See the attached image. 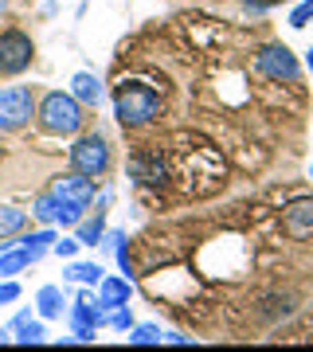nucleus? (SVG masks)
<instances>
[{"label":"nucleus","mask_w":313,"mask_h":352,"mask_svg":"<svg viewBox=\"0 0 313 352\" xmlns=\"http://www.w3.org/2000/svg\"><path fill=\"white\" fill-rule=\"evenodd\" d=\"M255 67H259V75L274 78V82H298V75H301L298 59H294V51L286 43H266L255 55Z\"/></svg>","instance_id":"4"},{"label":"nucleus","mask_w":313,"mask_h":352,"mask_svg":"<svg viewBox=\"0 0 313 352\" xmlns=\"http://www.w3.org/2000/svg\"><path fill=\"white\" fill-rule=\"evenodd\" d=\"M24 219H28V215L20 212V208H12V204H0V239H4V235H16V231L24 227Z\"/></svg>","instance_id":"17"},{"label":"nucleus","mask_w":313,"mask_h":352,"mask_svg":"<svg viewBox=\"0 0 313 352\" xmlns=\"http://www.w3.org/2000/svg\"><path fill=\"white\" fill-rule=\"evenodd\" d=\"M129 173H133V180H141V184H164V180H169V164H164L157 153H138V157L129 161Z\"/></svg>","instance_id":"10"},{"label":"nucleus","mask_w":313,"mask_h":352,"mask_svg":"<svg viewBox=\"0 0 313 352\" xmlns=\"http://www.w3.org/2000/svg\"><path fill=\"white\" fill-rule=\"evenodd\" d=\"M71 94H75L83 106H98L102 102V82L90 75V71H78V75L71 78Z\"/></svg>","instance_id":"12"},{"label":"nucleus","mask_w":313,"mask_h":352,"mask_svg":"<svg viewBox=\"0 0 313 352\" xmlns=\"http://www.w3.org/2000/svg\"><path fill=\"white\" fill-rule=\"evenodd\" d=\"M164 340H169V344H188L184 333H164Z\"/></svg>","instance_id":"27"},{"label":"nucleus","mask_w":313,"mask_h":352,"mask_svg":"<svg viewBox=\"0 0 313 352\" xmlns=\"http://www.w3.org/2000/svg\"><path fill=\"white\" fill-rule=\"evenodd\" d=\"M313 20V0H301L298 8L290 12V28H305Z\"/></svg>","instance_id":"21"},{"label":"nucleus","mask_w":313,"mask_h":352,"mask_svg":"<svg viewBox=\"0 0 313 352\" xmlns=\"http://www.w3.org/2000/svg\"><path fill=\"white\" fill-rule=\"evenodd\" d=\"M102 235H106V223H102V215H94L90 223H83L78 243H83V247H94V243H102Z\"/></svg>","instance_id":"19"},{"label":"nucleus","mask_w":313,"mask_h":352,"mask_svg":"<svg viewBox=\"0 0 313 352\" xmlns=\"http://www.w3.org/2000/svg\"><path fill=\"white\" fill-rule=\"evenodd\" d=\"M32 55H36V47H32V39H28L24 32H4V36H0V71H4V75L28 71V67H32Z\"/></svg>","instance_id":"7"},{"label":"nucleus","mask_w":313,"mask_h":352,"mask_svg":"<svg viewBox=\"0 0 313 352\" xmlns=\"http://www.w3.org/2000/svg\"><path fill=\"white\" fill-rule=\"evenodd\" d=\"M32 215H36L39 223H63V204H59V196L55 192H47V196H39L36 200V208H32Z\"/></svg>","instance_id":"13"},{"label":"nucleus","mask_w":313,"mask_h":352,"mask_svg":"<svg viewBox=\"0 0 313 352\" xmlns=\"http://www.w3.org/2000/svg\"><path fill=\"white\" fill-rule=\"evenodd\" d=\"M106 317H102V305L98 302H75V309H71V325H75V337L78 340H94V329L102 325Z\"/></svg>","instance_id":"9"},{"label":"nucleus","mask_w":313,"mask_h":352,"mask_svg":"<svg viewBox=\"0 0 313 352\" xmlns=\"http://www.w3.org/2000/svg\"><path fill=\"white\" fill-rule=\"evenodd\" d=\"M250 12H266V8H274V4H282V0H243Z\"/></svg>","instance_id":"26"},{"label":"nucleus","mask_w":313,"mask_h":352,"mask_svg":"<svg viewBox=\"0 0 313 352\" xmlns=\"http://www.w3.org/2000/svg\"><path fill=\"white\" fill-rule=\"evenodd\" d=\"M164 333L157 325H138L133 333H129V344H161Z\"/></svg>","instance_id":"20"},{"label":"nucleus","mask_w":313,"mask_h":352,"mask_svg":"<svg viewBox=\"0 0 313 352\" xmlns=\"http://www.w3.org/2000/svg\"><path fill=\"white\" fill-rule=\"evenodd\" d=\"M55 196H59L63 204V227H71L83 219V212H87V204L94 200V184H90V176L75 173V176H63V180H55Z\"/></svg>","instance_id":"3"},{"label":"nucleus","mask_w":313,"mask_h":352,"mask_svg":"<svg viewBox=\"0 0 313 352\" xmlns=\"http://www.w3.org/2000/svg\"><path fill=\"white\" fill-rule=\"evenodd\" d=\"M39 122L47 133H78L83 129V102L75 94H47L39 106Z\"/></svg>","instance_id":"2"},{"label":"nucleus","mask_w":313,"mask_h":352,"mask_svg":"<svg viewBox=\"0 0 313 352\" xmlns=\"http://www.w3.org/2000/svg\"><path fill=\"white\" fill-rule=\"evenodd\" d=\"M282 231L290 239H313V200H294L282 212Z\"/></svg>","instance_id":"8"},{"label":"nucleus","mask_w":313,"mask_h":352,"mask_svg":"<svg viewBox=\"0 0 313 352\" xmlns=\"http://www.w3.org/2000/svg\"><path fill=\"white\" fill-rule=\"evenodd\" d=\"M78 247H83L78 239H55V247H51V251L59 254V258H71V254H75Z\"/></svg>","instance_id":"23"},{"label":"nucleus","mask_w":313,"mask_h":352,"mask_svg":"<svg viewBox=\"0 0 313 352\" xmlns=\"http://www.w3.org/2000/svg\"><path fill=\"white\" fill-rule=\"evenodd\" d=\"M310 309H313V305H310Z\"/></svg>","instance_id":"32"},{"label":"nucleus","mask_w":313,"mask_h":352,"mask_svg":"<svg viewBox=\"0 0 313 352\" xmlns=\"http://www.w3.org/2000/svg\"><path fill=\"white\" fill-rule=\"evenodd\" d=\"M157 110H161V94L153 87H145V82H122L114 90V113H118L122 126L138 129L145 122H153Z\"/></svg>","instance_id":"1"},{"label":"nucleus","mask_w":313,"mask_h":352,"mask_svg":"<svg viewBox=\"0 0 313 352\" xmlns=\"http://www.w3.org/2000/svg\"><path fill=\"white\" fill-rule=\"evenodd\" d=\"M310 71H313V47H310Z\"/></svg>","instance_id":"29"},{"label":"nucleus","mask_w":313,"mask_h":352,"mask_svg":"<svg viewBox=\"0 0 313 352\" xmlns=\"http://www.w3.org/2000/svg\"><path fill=\"white\" fill-rule=\"evenodd\" d=\"M51 247H55V231H51V227H47V231H36V235H28V239H24V251H28L32 263H39Z\"/></svg>","instance_id":"14"},{"label":"nucleus","mask_w":313,"mask_h":352,"mask_svg":"<svg viewBox=\"0 0 313 352\" xmlns=\"http://www.w3.org/2000/svg\"><path fill=\"white\" fill-rule=\"evenodd\" d=\"M28 263H32V258H28L24 247H20V251H0V274H20Z\"/></svg>","instance_id":"18"},{"label":"nucleus","mask_w":313,"mask_h":352,"mask_svg":"<svg viewBox=\"0 0 313 352\" xmlns=\"http://www.w3.org/2000/svg\"><path fill=\"white\" fill-rule=\"evenodd\" d=\"M129 302V282L125 278H102L98 282V305L102 309H118Z\"/></svg>","instance_id":"11"},{"label":"nucleus","mask_w":313,"mask_h":352,"mask_svg":"<svg viewBox=\"0 0 313 352\" xmlns=\"http://www.w3.org/2000/svg\"><path fill=\"white\" fill-rule=\"evenodd\" d=\"M47 337V333H43V325H32V321H24V325H20V344H39V340Z\"/></svg>","instance_id":"22"},{"label":"nucleus","mask_w":313,"mask_h":352,"mask_svg":"<svg viewBox=\"0 0 313 352\" xmlns=\"http://www.w3.org/2000/svg\"><path fill=\"white\" fill-rule=\"evenodd\" d=\"M16 298H20V286H16V282H4V286H0V305L16 302Z\"/></svg>","instance_id":"25"},{"label":"nucleus","mask_w":313,"mask_h":352,"mask_svg":"<svg viewBox=\"0 0 313 352\" xmlns=\"http://www.w3.org/2000/svg\"><path fill=\"white\" fill-rule=\"evenodd\" d=\"M4 337H8V333H4V329H0V340H4Z\"/></svg>","instance_id":"30"},{"label":"nucleus","mask_w":313,"mask_h":352,"mask_svg":"<svg viewBox=\"0 0 313 352\" xmlns=\"http://www.w3.org/2000/svg\"><path fill=\"white\" fill-rule=\"evenodd\" d=\"M110 325L114 329H129V325H133V317H129V309H125V305H118V309H114Z\"/></svg>","instance_id":"24"},{"label":"nucleus","mask_w":313,"mask_h":352,"mask_svg":"<svg viewBox=\"0 0 313 352\" xmlns=\"http://www.w3.org/2000/svg\"><path fill=\"white\" fill-rule=\"evenodd\" d=\"M63 274L71 278V282H83V286H98L102 282V266L98 263H71Z\"/></svg>","instance_id":"15"},{"label":"nucleus","mask_w":313,"mask_h":352,"mask_svg":"<svg viewBox=\"0 0 313 352\" xmlns=\"http://www.w3.org/2000/svg\"><path fill=\"white\" fill-rule=\"evenodd\" d=\"M32 110H36V102H32L28 87L0 90V129H24L32 122Z\"/></svg>","instance_id":"5"},{"label":"nucleus","mask_w":313,"mask_h":352,"mask_svg":"<svg viewBox=\"0 0 313 352\" xmlns=\"http://www.w3.org/2000/svg\"><path fill=\"white\" fill-rule=\"evenodd\" d=\"M310 176H313V164H310Z\"/></svg>","instance_id":"31"},{"label":"nucleus","mask_w":313,"mask_h":352,"mask_svg":"<svg viewBox=\"0 0 313 352\" xmlns=\"http://www.w3.org/2000/svg\"><path fill=\"white\" fill-rule=\"evenodd\" d=\"M4 8H8V0H0V12H4Z\"/></svg>","instance_id":"28"},{"label":"nucleus","mask_w":313,"mask_h":352,"mask_svg":"<svg viewBox=\"0 0 313 352\" xmlns=\"http://www.w3.org/2000/svg\"><path fill=\"white\" fill-rule=\"evenodd\" d=\"M36 305H39V317H59L63 314V289L43 286L36 294Z\"/></svg>","instance_id":"16"},{"label":"nucleus","mask_w":313,"mask_h":352,"mask_svg":"<svg viewBox=\"0 0 313 352\" xmlns=\"http://www.w3.org/2000/svg\"><path fill=\"white\" fill-rule=\"evenodd\" d=\"M71 168L83 176H102L110 168V149L102 138H78L71 149Z\"/></svg>","instance_id":"6"}]
</instances>
